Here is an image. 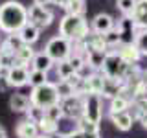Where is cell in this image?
Segmentation results:
<instances>
[{"label": "cell", "instance_id": "cell-26", "mask_svg": "<svg viewBox=\"0 0 147 138\" xmlns=\"http://www.w3.org/2000/svg\"><path fill=\"white\" fill-rule=\"evenodd\" d=\"M53 68H55V74H57V79H59V81H64V79H68V77H72L74 74H77L76 70H74V66L70 64V61H68V59L55 63Z\"/></svg>", "mask_w": 147, "mask_h": 138}, {"label": "cell", "instance_id": "cell-25", "mask_svg": "<svg viewBox=\"0 0 147 138\" xmlns=\"http://www.w3.org/2000/svg\"><path fill=\"white\" fill-rule=\"evenodd\" d=\"M35 50H33V46H30V44H24L20 50L15 53V61L17 64H20V66H30L31 61H33V57H35Z\"/></svg>", "mask_w": 147, "mask_h": 138}, {"label": "cell", "instance_id": "cell-44", "mask_svg": "<svg viewBox=\"0 0 147 138\" xmlns=\"http://www.w3.org/2000/svg\"><path fill=\"white\" fill-rule=\"evenodd\" d=\"M35 138H48V136H46V135H40V133H39V135H37Z\"/></svg>", "mask_w": 147, "mask_h": 138}, {"label": "cell", "instance_id": "cell-45", "mask_svg": "<svg viewBox=\"0 0 147 138\" xmlns=\"http://www.w3.org/2000/svg\"><path fill=\"white\" fill-rule=\"evenodd\" d=\"M4 76V70H2V66H0V77H2Z\"/></svg>", "mask_w": 147, "mask_h": 138}, {"label": "cell", "instance_id": "cell-35", "mask_svg": "<svg viewBox=\"0 0 147 138\" xmlns=\"http://www.w3.org/2000/svg\"><path fill=\"white\" fill-rule=\"evenodd\" d=\"M24 114H26V120H30V122H33V123H39L40 120L44 118V109H39V107H35V105H31Z\"/></svg>", "mask_w": 147, "mask_h": 138}, {"label": "cell", "instance_id": "cell-19", "mask_svg": "<svg viewBox=\"0 0 147 138\" xmlns=\"http://www.w3.org/2000/svg\"><path fill=\"white\" fill-rule=\"evenodd\" d=\"M86 81V90L88 94H99L101 96V90H103V83H105V76L101 72H90L88 76L85 77Z\"/></svg>", "mask_w": 147, "mask_h": 138}, {"label": "cell", "instance_id": "cell-23", "mask_svg": "<svg viewBox=\"0 0 147 138\" xmlns=\"http://www.w3.org/2000/svg\"><path fill=\"white\" fill-rule=\"evenodd\" d=\"M18 37L22 39V43H24V44L33 46L37 41L40 39V30H39L37 26H33L31 22H28V24L22 28L20 31H18Z\"/></svg>", "mask_w": 147, "mask_h": 138}, {"label": "cell", "instance_id": "cell-17", "mask_svg": "<svg viewBox=\"0 0 147 138\" xmlns=\"http://www.w3.org/2000/svg\"><path fill=\"white\" fill-rule=\"evenodd\" d=\"M33 70H40V72H50V70H53V66H55V63L52 61V57H50L48 53L44 52H37L35 53V57H33V61H31L30 64Z\"/></svg>", "mask_w": 147, "mask_h": 138}, {"label": "cell", "instance_id": "cell-27", "mask_svg": "<svg viewBox=\"0 0 147 138\" xmlns=\"http://www.w3.org/2000/svg\"><path fill=\"white\" fill-rule=\"evenodd\" d=\"M37 127H39L40 135H46V136L59 133V122H53V120H50V118H46V116L37 123Z\"/></svg>", "mask_w": 147, "mask_h": 138}, {"label": "cell", "instance_id": "cell-36", "mask_svg": "<svg viewBox=\"0 0 147 138\" xmlns=\"http://www.w3.org/2000/svg\"><path fill=\"white\" fill-rule=\"evenodd\" d=\"M57 90H59V96H61V99L70 98V96L77 94L76 89H74V87H72L68 81H57Z\"/></svg>", "mask_w": 147, "mask_h": 138}, {"label": "cell", "instance_id": "cell-14", "mask_svg": "<svg viewBox=\"0 0 147 138\" xmlns=\"http://www.w3.org/2000/svg\"><path fill=\"white\" fill-rule=\"evenodd\" d=\"M131 18H132V22H134L136 30H147V0L136 2Z\"/></svg>", "mask_w": 147, "mask_h": 138}, {"label": "cell", "instance_id": "cell-33", "mask_svg": "<svg viewBox=\"0 0 147 138\" xmlns=\"http://www.w3.org/2000/svg\"><path fill=\"white\" fill-rule=\"evenodd\" d=\"M44 116L50 118V120H53V122H61V120L64 118V112H63L61 105L57 103V105H52V107L44 109Z\"/></svg>", "mask_w": 147, "mask_h": 138}, {"label": "cell", "instance_id": "cell-21", "mask_svg": "<svg viewBox=\"0 0 147 138\" xmlns=\"http://www.w3.org/2000/svg\"><path fill=\"white\" fill-rule=\"evenodd\" d=\"M15 135L18 138H35L39 135V127H37V123L30 122V120H22V122L17 123Z\"/></svg>", "mask_w": 147, "mask_h": 138}, {"label": "cell", "instance_id": "cell-39", "mask_svg": "<svg viewBox=\"0 0 147 138\" xmlns=\"http://www.w3.org/2000/svg\"><path fill=\"white\" fill-rule=\"evenodd\" d=\"M33 4H37V6H48V4H52V0H33Z\"/></svg>", "mask_w": 147, "mask_h": 138}, {"label": "cell", "instance_id": "cell-48", "mask_svg": "<svg viewBox=\"0 0 147 138\" xmlns=\"http://www.w3.org/2000/svg\"><path fill=\"white\" fill-rule=\"evenodd\" d=\"M136 2H140V0H136Z\"/></svg>", "mask_w": 147, "mask_h": 138}, {"label": "cell", "instance_id": "cell-8", "mask_svg": "<svg viewBox=\"0 0 147 138\" xmlns=\"http://www.w3.org/2000/svg\"><path fill=\"white\" fill-rule=\"evenodd\" d=\"M63 112H64V118H70V120H79L83 116V105H85V96L81 94H74L70 98H64L59 101Z\"/></svg>", "mask_w": 147, "mask_h": 138}, {"label": "cell", "instance_id": "cell-32", "mask_svg": "<svg viewBox=\"0 0 147 138\" xmlns=\"http://www.w3.org/2000/svg\"><path fill=\"white\" fill-rule=\"evenodd\" d=\"M103 39H105V43H107V46H109L110 50H112V48H118V46L123 43L121 35H119V31L116 30V28H112L110 31H107V33L103 35Z\"/></svg>", "mask_w": 147, "mask_h": 138}, {"label": "cell", "instance_id": "cell-43", "mask_svg": "<svg viewBox=\"0 0 147 138\" xmlns=\"http://www.w3.org/2000/svg\"><path fill=\"white\" fill-rule=\"evenodd\" d=\"M140 123H142V125H144V129H147V116H145L144 120H142V122H140Z\"/></svg>", "mask_w": 147, "mask_h": 138}, {"label": "cell", "instance_id": "cell-11", "mask_svg": "<svg viewBox=\"0 0 147 138\" xmlns=\"http://www.w3.org/2000/svg\"><path fill=\"white\" fill-rule=\"evenodd\" d=\"M114 28L119 31L123 43H132V41H134L136 26H134V22H132L131 17H125V15H123L121 18H118V20L114 22Z\"/></svg>", "mask_w": 147, "mask_h": 138}, {"label": "cell", "instance_id": "cell-3", "mask_svg": "<svg viewBox=\"0 0 147 138\" xmlns=\"http://www.w3.org/2000/svg\"><path fill=\"white\" fill-rule=\"evenodd\" d=\"M30 101H31V105H35L39 109H48L52 105H57L61 101V96H59V90H57V83L48 81L40 87L31 89Z\"/></svg>", "mask_w": 147, "mask_h": 138}, {"label": "cell", "instance_id": "cell-41", "mask_svg": "<svg viewBox=\"0 0 147 138\" xmlns=\"http://www.w3.org/2000/svg\"><path fill=\"white\" fill-rule=\"evenodd\" d=\"M81 138H99V133L98 135H79Z\"/></svg>", "mask_w": 147, "mask_h": 138}, {"label": "cell", "instance_id": "cell-37", "mask_svg": "<svg viewBox=\"0 0 147 138\" xmlns=\"http://www.w3.org/2000/svg\"><path fill=\"white\" fill-rule=\"evenodd\" d=\"M17 64L15 61V53H0V66L4 72H7L9 68H13Z\"/></svg>", "mask_w": 147, "mask_h": 138}, {"label": "cell", "instance_id": "cell-20", "mask_svg": "<svg viewBox=\"0 0 147 138\" xmlns=\"http://www.w3.org/2000/svg\"><path fill=\"white\" fill-rule=\"evenodd\" d=\"M129 114L132 116L134 122H142L147 116V98H136L131 101L129 107Z\"/></svg>", "mask_w": 147, "mask_h": 138}, {"label": "cell", "instance_id": "cell-28", "mask_svg": "<svg viewBox=\"0 0 147 138\" xmlns=\"http://www.w3.org/2000/svg\"><path fill=\"white\" fill-rule=\"evenodd\" d=\"M76 129L79 131V135H98L99 133V125L98 123H92L85 118H79L76 122Z\"/></svg>", "mask_w": 147, "mask_h": 138}, {"label": "cell", "instance_id": "cell-12", "mask_svg": "<svg viewBox=\"0 0 147 138\" xmlns=\"http://www.w3.org/2000/svg\"><path fill=\"white\" fill-rule=\"evenodd\" d=\"M114 18L109 15V13H98L90 22V30L94 33H99V35H105L107 31H110L114 28Z\"/></svg>", "mask_w": 147, "mask_h": 138}, {"label": "cell", "instance_id": "cell-15", "mask_svg": "<svg viewBox=\"0 0 147 138\" xmlns=\"http://www.w3.org/2000/svg\"><path fill=\"white\" fill-rule=\"evenodd\" d=\"M22 46H24V43L18 37V33H9L0 43V53H17Z\"/></svg>", "mask_w": 147, "mask_h": 138}, {"label": "cell", "instance_id": "cell-40", "mask_svg": "<svg viewBox=\"0 0 147 138\" xmlns=\"http://www.w3.org/2000/svg\"><path fill=\"white\" fill-rule=\"evenodd\" d=\"M52 4H55V6H59V7H64L66 0H52Z\"/></svg>", "mask_w": 147, "mask_h": 138}, {"label": "cell", "instance_id": "cell-30", "mask_svg": "<svg viewBox=\"0 0 147 138\" xmlns=\"http://www.w3.org/2000/svg\"><path fill=\"white\" fill-rule=\"evenodd\" d=\"M48 72H40V70H30V83L28 85L31 87V89H35V87H40L44 85V83H48Z\"/></svg>", "mask_w": 147, "mask_h": 138}, {"label": "cell", "instance_id": "cell-9", "mask_svg": "<svg viewBox=\"0 0 147 138\" xmlns=\"http://www.w3.org/2000/svg\"><path fill=\"white\" fill-rule=\"evenodd\" d=\"M30 70H33V68L15 64V66L9 68L7 72H4V77H6L9 87H13V89H22V87H26L28 83H30Z\"/></svg>", "mask_w": 147, "mask_h": 138}, {"label": "cell", "instance_id": "cell-42", "mask_svg": "<svg viewBox=\"0 0 147 138\" xmlns=\"http://www.w3.org/2000/svg\"><path fill=\"white\" fill-rule=\"evenodd\" d=\"M48 138H64V135L63 133H55V135H50Z\"/></svg>", "mask_w": 147, "mask_h": 138}, {"label": "cell", "instance_id": "cell-29", "mask_svg": "<svg viewBox=\"0 0 147 138\" xmlns=\"http://www.w3.org/2000/svg\"><path fill=\"white\" fill-rule=\"evenodd\" d=\"M63 9L70 15H85L86 6H85V0H66Z\"/></svg>", "mask_w": 147, "mask_h": 138}, {"label": "cell", "instance_id": "cell-38", "mask_svg": "<svg viewBox=\"0 0 147 138\" xmlns=\"http://www.w3.org/2000/svg\"><path fill=\"white\" fill-rule=\"evenodd\" d=\"M9 89V85H7V81H6V77H0V92H6Z\"/></svg>", "mask_w": 147, "mask_h": 138}, {"label": "cell", "instance_id": "cell-46", "mask_svg": "<svg viewBox=\"0 0 147 138\" xmlns=\"http://www.w3.org/2000/svg\"><path fill=\"white\" fill-rule=\"evenodd\" d=\"M0 43H2V37H0Z\"/></svg>", "mask_w": 147, "mask_h": 138}, {"label": "cell", "instance_id": "cell-47", "mask_svg": "<svg viewBox=\"0 0 147 138\" xmlns=\"http://www.w3.org/2000/svg\"><path fill=\"white\" fill-rule=\"evenodd\" d=\"M145 77H147V72H145Z\"/></svg>", "mask_w": 147, "mask_h": 138}, {"label": "cell", "instance_id": "cell-22", "mask_svg": "<svg viewBox=\"0 0 147 138\" xmlns=\"http://www.w3.org/2000/svg\"><path fill=\"white\" fill-rule=\"evenodd\" d=\"M107 52H94V50H88L85 52V61H86V68L90 72H99L101 66H103V59Z\"/></svg>", "mask_w": 147, "mask_h": 138}, {"label": "cell", "instance_id": "cell-1", "mask_svg": "<svg viewBox=\"0 0 147 138\" xmlns=\"http://www.w3.org/2000/svg\"><path fill=\"white\" fill-rule=\"evenodd\" d=\"M28 24V7L17 0H7L0 6V31L18 33Z\"/></svg>", "mask_w": 147, "mask_h": 138}, {"label": "cell", "instance_id": "cell-24", "mask_svg": "<svg viewBox=\"0 0 147 138\" xmlns=\"http://www.w3.org/2000/svg\"><path fill=\"white\" fill-rule=\"evenodd\" d=\"M109 101H110L109 103V114L125 112V110H129V107H131V99L123 94H119V96H116V98H112Z\"/></svg>", "mask_w": 147, "mask_h": 138}, {"label": "cell", "instance_id": "cell-18", "mask_svg": "<svg viewBox=\"0 0 147 138\" xmlns=\"http://www.w3.org/2000/svg\"><path fill=\"white\" fill-rule=\"evenodd\" d=\"M30 107H31L30 96L20 94V92H15V94L9 96V109H11L13 112H26Z\"/></svg>", "mask_w": 147, "mask_h": 138}, {"label": "cell", "instance_id": "cell-34", "mask_svg": "<svg viewBox=\"0 0 147 138\" xmlns=\"http://www.w3.org/2000/svg\"><path fill=\"white\" fill-rule=\"evenodd\" d=\"M134 6H136V0H116V7L121 11V15H125V17L132 15Z\"/></svg>", "mask_w": 147, "mask_h": 138}, {"label": "cell", "instance_id": "cell-31", "mask_svg": "<svg viewBox=\"0 0 147 138\" xmlns=\"http://www.w3.org/2000/svg\"><path fill=\"white\" fill-rule=\"evenodd\" d=\"M132 43L136 44V48L140 50V53L147 55V30H136V33H134V41Z\"/></svg>", "mask_w": 147, "mask_h": 138}, {"label": "cell", "instance_id": "cell-10", "mask_svg": "<svg viewBox=\"0 0 147 138\" xmlns=\"http://www.w3.org/2000/svg\"><path fill=\"white\" fill-rule=\"evenodd\" d=\"M116 52L119 53V57H121L127 64H138L140 59L144 57V55L140 53V50L136 48L134 43H121L116 48Z\"/></svg>", "mask_w": 147, "mask_h": 138}, {"label": "cell", "instance_id": "cell-7", "mask_svg": "<svg viewBox=\"0 0 147 138\" xmlns=\"http://www.w3.org/2000/svg\"><path fill=\"white\" fill-rule=\"evenodd\" d=\"M53 18H55V15L48 6H37V4H33V6L28 7V22H31L39 30H44V28L52 26Z\"/></svg>", "mask_w": 147, "mask_h": 138}, {"label": "cell", "instance_id": "cell-4", "mask_svg": "<svg viewBox=\"0 0 147 138\" xmlns=\"http://www.w3.org/2000/svg\"><path fill=\"white\" fill-rule=\"evenodd\" d=\"M129 64L119 57V53L116 50H109L107 55L103 59V66H101V74L105 77H114V79H123L125 81V72H127Z\"/></svg>", "mask_w": 147, "mask_h": 138}, {"label": "cell", "instance_id": "cell-2", "mask_svg": "<svg viewBox=\"0 0 147 138\" xmlns=\"http://www.w3.org/2000/svg\"><path fill=\"white\" fill-rule=\"evenodd\" d=\"M88 33H90V26H88V20L85 18V15L64 13V17L59 22V35L68 39L70 43H79Z\"/></svg>", "mask_w": 147, "mask_h": 138}, {"label": "cell", "instance_id": "cell-6", "mask_svg": "<svg viewBox=\"0 0 147 138\" xmlns=\"http://www.w3.org/2000/svg\"><path fill=\"white\" fill-rule=\"evenodd\" d=\"M92 123H101L103 118V98L99 94H86L85 96V105H83V116Z\"/></svg>", "mask_w": 147, "mask_h": 138}, {"label": "cell", "instance_id": "cell-13", "mask_svg": "<svg viewBox=\"0 0 147 138\" xmlns=\"http://www.w3.org/2000/svg\"><path fill=\"white\" fill-rule=\"evenodd\" d=\"M123 87H125V81H123V79L105 77L103 90H101V98H103V99H112V98H116V96L121 94Z\"/></svg>", "mask_w": 147, "mask_h": 138}, {"label": "cell", "instance_id": "cell-16", "mask_svg": "<svg viewBox=\"0 0 147 138\" xmlns=\"http://www.w3.org/2000/svg\"><path fill=\"white\" fill-rule=\"evenodd\" d=\"M110 122H112V125L118 129V131H131L132 123H134V120H132V116L129 114V110H125V112H118V114H109Z\"/></svg>", "mask_w": 147, "mask_h": 138}, {"label": "cell", "instance_id": "cell-5", "mask_svg": "<svg viewBox=\"0 0 147 138\" xmlns=\"http://www.w3.org/2000/svg\"><path fill=\"white\" fill-rule=\"evenodd\" d=\"M72 50H74V43H70L68 39H64V37H61V35L52 37V39L46 43V46H44V52L52 57L53 63H59V61L68 59L70 53H72Z\"/></svg>", "mask_w": 147, "mask_h": 138}]
</instances>
